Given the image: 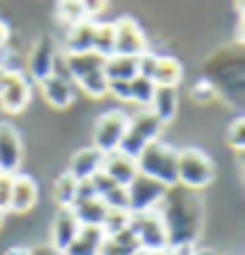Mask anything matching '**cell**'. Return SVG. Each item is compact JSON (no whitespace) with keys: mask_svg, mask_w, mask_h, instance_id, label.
Instances as JSON below:
<instances>
[{"mask_svg":"<svg viewBox=\"0 0 245 255\" xmlns=\"http://www.w3.org/2000/svg\"><path fill=\"white\" fill-rule=\"evenodd\" d=\"M157 211H159L162 223L167 228L169 248L196 243L201 226H204V206L194 191L177 189V187L169 189Z\"/></svg>","mask_w":245,"mask_h":255,"instance_id":"obj_1","label":"cell"},{"mask_svg":"<svg viewBox=\"0 0 245 255\" xmlns=\"http://www.w3.org/2000/svg\"><path fill=\"white\" fill-rule=\"evenodd\" d=\"M135 164H137V174L164 184L167 189L179 187L177 184V150L169 147L167 142H162V140L150 142L137 155Z\"/></svg>","mask_w":245,"mask_h":255,"instance_id":"obj_2","label":"cell"},{"mask_svg":"<svg viewBox=\"0 0 245 255\" xmlns=\"http://www.w3.org/2000/svg\"><path fill=\"white\" fill-rule=\"evenodd\" d=\"M162 128H164V123L154 116L150 108L135 111V113L127 118V130H125L121 145H118V152L127 155L130 159H137V155H140L150 142L159 140Z\"/></svg>","mask_w":245,"mask_h":255,"instance_id":"obj_3","label":"cell"},{"mask_svg":"<svg viewBox=\"0 0 245 255\" xmlns=\"http://www.w3.org/2000/svg\"><path fill=\"white\" fill-rule=\"evenodd\" d=\"M216 177L214 159L199 147L177 150V184L182 189L199 191L206 189Z\"/></svg>","mask_w":245,"mask_h":255,"instance_id":"obj_4","label":"cell"},{"mask_svg":"<svg viewBox=\"0 0 245 255\" xmlns=\"http://www.w3.org/2000/svg\"><path fill=\"white\" fill-rule=\"evenodd\" d=\"M34 84L20 71L7 64H0V108L5 113H22L32 101Z\"/></svg>","mask_w":245,"mask_h":255,"instance_id":"obj_5","label":"cell"},{"mask_svg":"<svg viewBox=\"0 0 245 255\" xmlns=\"http://www.w3.org/2000/svg\"><path fill=\"white\" fill-rule=\"evenodd\" d=\"M140 248L147 251V253H162L169 248V241H167V228L162 223L159 211H145V214H130V226H127Z\"/></svg>","mask_w":245,"mask_h":255,"instance_id":"obj_6","label":"cell"},{"mask_svg":"<svg viewBox=\"0 0 245 255\" xmlns=\"http://www.w3.org/2000/svg\"><path fill=\"white\" fill-rule=\"evenodd\" d=\"M140 74L150 79L154 86H179L184 76V66L179 59L157 54V52H145L140 57Z\"/></svg>","mask_w":245,"mask_h":255,"instance_id":"obj_7","label":"cell"},{"mask_svg":"<svg viewBox=\"0 0 245 255\" xmlns=\"http://www.w3.org/2000/svg\"><path fill=\"white\" fill-rule=\"evenodd\" d=\"M125 191H127V211L130 214H145V211H157L169 189L164 184L154 182V179L137 174L125 187Z\"/></svg>","mask_w":245,"mask_h":255,"instance_id":"obj_8","label":"cell"},{"mask_svg":"<svg viewBox=\"0 0 245 255\" xmlns=\"http://www.w3.org/2000/svg\"><path fill=\"white\" fill-rule=\"evenodd\" d=\"M127 118L130 116L122 111H106L96 121V128H93V147L103 155L116 152L125 130H127Z\"/></svg>","mask_w":245,"mask_h":255,"instance_id":"obj_9","label":"cell"},{"mask_svg":"<svg viewBox=\"0 0 245 255\" xmlns=\"http://www.w3.org/2000/svg\"><path fill=\"white\" fill-rule=\"evenodd\" d=\"M116 27V49L113 54H121V57H142L145 52H150V44H147V37L142 27L137 25L135 17H121L113 22Z\"/></svg>","mask_w":245,"mask_h":255,"instance_id":"obj_10","label":"cell"},{"mask_svg":"<svg viewBox=\"0 0 245 255\" xmlns=\"http://www.w3.org/2000/svg\"><path fill=\"white\" fill-rule=\"evenodd\" d=\"M57 54H59V44L49 37V34H42L34 44H32L30 54H27V79L30 81H44L47 76L54 74V62H57Z\"/></svg>","mask_w":245,"mask_h":255,"instance_id":"obj_11","label":"cell"},{"mask_svg":"<svg viewBox=\"0 0 245 255\" xmlns=\"http://www.w3.org/2000/svg\"><path fill=\"white\" fill-rule=\"evenodd\" d=\"M22 162V140L10 123H0V172L17 174Z\"/></svg>","mask_w":245,"mask_h":255,"instance_id":"obj_12","label":"cell"},{"mask_svg":"<svg viewBox=\"0 0 245 255\" xmlns=\"http://www.w3.org/2000/svg\"><path fill=\"white\" fill-rule=\"evenodd\" d=\"M37 199H39V187L37 182L32 179L30 174H15L12 177V194H10V206L7 211H15V214H27L37 206Z\"/></svg>","mask_w":245,"mask_h":255,"instance_id":"obj_13","label":"cell"},{"mask_svg":"<svg viewBox=\"0 0 245 255\" xmlns=\"http://www.w3.org/2000/svg\"><path fill=\"white\" fill-rule=\"evenodd\" d=\"M39 91H42V98L57 108V111H64L74 103V96H76V86L66 79V76H47L44 81H39Z\"/></svg>","mask_w":245,"mask_h":255,"instance_id":"obj_14","label":"cell"},{"mask_svg":"<svg viewBox=\"0 0 245 255\" xmlns=\"http://www.w3.org/2000/svg\"><path fill=\"white\" fill-rule=\"evenodd\" d=\"M101 172L113 182V184H118V187H127L135 177H137V164H135V159H130L127 155H122V152H108V155H103V167H101Z\"/></svg>","mask_w":245,"mask_h":255,"instance_id":"obj_15","label":"cell"},{"mask_svg":"<svg viewBox=\"0 0 245 255\" xmlns=\"http://www.w3.org/2000/svg\"><path fill=\"white\" fill-rule=\"evenodd\" d=\"M79 231H81V226L76 221L74 211L71 209H57V216H54V223H52V243L49 246L61 255L71 246V241L79 236Z\"/></svg>","mask_w":245,"mask_h":255,"instance_id":"obj_16","label":"cell"},{"mask_svg":"<svg viewBox=\"0 0 245 255\" xmlns=\"http://www.w3.org/2000/svg\"><path fill=\"white\" fill-rule=\"evenodd\" d=\"M101 167H103V152H98L91 145V147H81V150L74 152L66 172L76 182H86V179H91L96 172H101Z\"/></svg>","mask_w":245,"mask_h":255,"instance_id":"obj_17","label":"cell"},{"mask_svg":"<svg viewBox=\"0 0 245 255\" xmlns=\"http://www.w3.org/2000/svg\"><path fill=\"white\" fill-rule=\"evenodd\" d=\"M93 34H96V20H84L74 27H69L66 39L59 49L64 54H86L93 52Z\"/></svg>","mask_w":245,"mask_h":255,"instance_id":"obj_18","label":"cell"},{"mask_svg":"<svg viewBox=\"0 0 245 255\" xmlns=\"http://www.w3.org/2000/svg\"><path fill=\"white\" fill-rule=\"evenodd\" d=\"M106 59L96 52H86V54H64V69L71 84L81 81L84 76H89L93 71H103Z\"/></svg>","mask_w":245,"mask_h":255,"instance_id":"obj_19","label":"cell"},{"mask_svg":"<svg viewBox=\"0 0 245 255\" xmlns=\"http://www.w3.org/2000/svg\"><path fill=\"white\" fill-rule=\"evenodd\" d=\"M103 74H106L108 84H127V81H132L140 74V59L137 57L113 54L103 64Z\"/></svg>","mask_w":245,"mask_h":255,"instance_id":"obj_20","label":"cell"},{"mask_svg":"<svg viewBox=\"0 0 245 255\" xmlns=\"http://www.w3.org/2000/svg\"><path fill=\"white\" fill-rule=\"evenodd\" d=\"M71 211H74V216H76V221H79L81 228H101L103 221H106V216H108V206L98 196L76 201L71 206Z\"/></svg>","mask_w":245,"mask_h":255,"instance_id":"obj_21","label":"cell"},{"mask_svg":"<svg viewBox=\"0 0 245 255\" xmlns=\"http://www.w3.org/2000/svg\"><path fill=\"white\" fill-rule=\"evenodd\" d=\"M177 103H179V91L174 86H157L150 103V111L167 126L177 116Z\"/></svg>","mask_w":245,"mask_h":255,"instance_id":"obj_22","label":"cell"},{"mask_svg":"<svg viewBox=\"0 0 245 255\" xmlns=\"http://www.w3.org/2000/svg\"><path fill=\"white\" fill-rule=\"evenodd\" d=\"M106 243V233L101 228H81L79 236L61 255H98Z\"/></svg>","mask_w":245,"mask_h":255,"instance_id":"obj_23","label":"cell"},{"mask_svg":"<svg viewBox=\"0 0 245 255\" xmlns=\"http://www.w3.org/2000/svg\"><path fill=\"white\" fill-rule=\"evenodd\" d=\"M135 251H140V243H137L135 233L130 228H125L118 236L106 238V243H103V248H101L98 255H132Z\"/></svg>","mask_w":245,"mask_h":255,"instance_id":"obj_24","label":"cell"},{"mask_svg":"<svg viewBox=\"0 0 245 255\" xmlns=\"http://www.w3.org/2000/svg\"><path fill=\"white\" fill-rule=\"evenodd\" d=\"M154 86L150 79H145L142 74H137L130 84H127V103H137L140 108H150L154 96Z\"/></svg>","mask_w":245,"mask_h":255,"instance_id":"obj_25","label":"cell"},{"mask_svg":"<svg viewBox=\"0 0 245 255\" xmlns=\"http://www.w3.org/2000/svg\"><path fill=\"white\" fill-rule=\"evenodd\" d=\"M116 49V27L113 22H96V34H93V52L101 54L103 59L113 57Z\"/></svg>","mask_w":245,"mask_h":255,"instance_id":"obj_26","label":"cell"},{"mask_svg":"<svg viewBox=\"0 0 245 255\" xmlns=\"http://www.w3.org/2000/svg\"><path fill=\"white\" fill-rule=\"evenodd\" d=\"M76 189H79V182L69 172H64L61 177H57V182H54V201L59 204V209H71L74 206Z\"/></svg>","mask_w":245,"mask_h":255,"instance_id":"obj_27","label":"cell"},{"mask_svg":"<svg viewBox=\"0 0 245 255\" xmlns=\"http://www.w3.org/2000/svg\"><path fill=\"white\" fill-rule=\"evenodd\" d=\"M74 86L79 91H84L89 98H103V96H108V81H106V74L103 71H93L89 76H84L81 81H76Z\"/></svg>","mask_w":245,"mask_h":255,"instance_id":"obj_28","label":"cell"},{"mask_svg":"<svg viewBox=\"0 0 245 255\" xmlns=\"http://www.w3.org/2000/svg\"><path fill=\"white\" fill-rule=\"evenodd\" d=\"M57 15H59V20L66 27H74V25H79V22H84V20H91V17L86 15L84 2H59Z\"/></svg>","mask_w":245,"mask_h":255,"instance_id":"obj_29","label":"cell"},{"mask_svg":"<svg viewBox=\"0 0 245 255\" xmlns=\"http://www.w3.org/2000/svg\"><path fill=\"white\" fill-rule=\"evenodd\" d=\"M127 226H130V211L116 209V211H108V216H106V221H103V226H101V231L106 233V238H111V236L122 233Z\"/></svg>","mask_w":245,"mask_h":255,"instance_id":"obj_30","label":"cell"},{"mask_svg":"<svg viewBox=\"0 0 245 255\" xmlns=\"http://www.w3.org/2000/svg\"><path fill=\"white\" fill-rule=\"evenodd\" d=\"M101 201L108 206V211H116V209L127 211V191L122 189V187H113V189H108L103 196H101Z\"/></svg>","mask_w":245,"mask_h":255,"instance_id":"obj_31","label":"cell"},{"mask_svg":"<svg viewBox=\"0 0 245 255\" xmlns=\"http://www.w3.org/2000/svg\"><path fill=\"white\" fill-rule=\"evenodd\" d=\"M228 142H231V147H236V150H243L245 147V123L243 118H236L231 128H228Z\"/></svg>","mask_w":245,"mask_h":255,"instance_id":"obj_32","label":"cell"},{"mask_svg":"<svg viewBox=\"0 0 245 255\" xmlns=\"http://www.w3.org/2000/svg\"><path fill=\"white\" fill-rule=\"evenodd\" d=\"M12 177H15V174H5V172H0V211H2V214H7V206H10Z\"/></svg>","mask_w":245,"mask_h":255,"instance_id":"obj_33","label":"cell"},{"mask_svg":"<svg viewBox=\"0 0 245 255\" xmlns=\"http://www.w3.org/2000/svg\"><path fill=\"white\" fill-rule=\"evenodd\" d=\"M191 96L194 98H199L201 103H206V101H211L216 96V86H214V81H206V79H201L194 89H191Z\"/></svg>","mask_w":245,"mask_h":255,"instance_id":"obj_34","label":"cell"},{"mask_svg":"<svg viewBox=\"0 0 245 255\" xmlns=\"http://www.w3.org/2000/svg\"><path fill=\"white\" fill-rule=\"evenodd\" d=\"M7 42H10V27L0 20V64H5L7 57Z\"/></svg>","mask_w":245,"mask_h":255,"instance_id":"obj_35","label":"cell"},{"mask_svg":"<svg viewBox=\"0 0 245 255\" xmlns=\"http://www.w3.org/2000/svg\"><path fill=\"white\" fill-rule=\"evenodd\" d=\"M5 255H32V248H25V246H15V248L5 251Z\"/></svg>","mask_w":245,"mask_h":255,"instance_id":"obj_36","label":"cell"},{"mask_svg":"<svg viewBox=\"0 0 245 255\" xmlns=\"http://www.w3.org/2000/svg\"><path fill=\"white\" fill-rule=\"evenodd\" d=\"M32 255H59V253H57L52 246H42V248H34V251H32Z\"/></svg>","mask_w":245,"mask_h":255,"instance_id":"obj_37","label":"cell"},{"mask_svg":"<svg viewBox=\"0 0 245 255\" xmlns=\"http://www.w3.org/2000/svg\"><path fill=\"white\" fill-rule=\"evenodd\" d=\"M194 255H216V253H214V251H196Z\"/></svg>","mask_w":245,"mask_h":255,"instance_id":"obj_38","label":"cell"},{"mask_svg":"<svg viewBox=\"0 0 245 255\" xmlns=\"http://www.w3.org/2000/svg\"><path fill=\"white\" fill-rule=\"evenodd\" d=\"M150 255H169L167 251H162V253H150Z\"/></svg>","mask_w":245,"mask_h":255,"instance_id":"obj_39","label":"cell"},{"mask_svg":"<svg viewBox=\"0 0 245 255\" xmlns=\"http://www.w3.org/2000/svg\"><path fill=\"white\" fill-rule=\"evenodd\" d=\"M2 219H5V214H2V211H0V226H2Z\"/></svg>","mask_w":245,"mask_h":255,"instance_id":"obj_40","label":"cell"}]
</instances>
